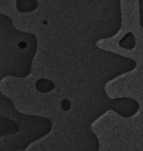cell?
Returning <instances> with one entry per match:
<instances>
[{
  "mask_svg": "<svg viewBox=\"0 0 143 151\" xmlns=\"http://www.w3.org/2000/svg\"><path fill=\"white\" fill-rule=\"evenodd\" d=\"M71 103L69 102V101L68 100L64 99L62 100V101L61 103V107L64 110H65V111L68 110L71 108Z\"/></svg>",
  "mask_w": 143,
  "mask_h": 151,
  "instance_id": "cell-1",
  "label": "cell"
},
{
  "mask_svg": "<svg viewBox=\"0 0 143 151\" xmlns=\"http://www.w3.org/2000/svg\"><path fill=\"white\" fill-rule=\"evenodd\" d=\"M43 24H44V25H46V24H47V21H43Z\"/></svg>",
  "mask_w": 143,
  "mask_h": 151,
  "instance_id": "cell-2",
  "label": "cell"
}]
</instances>
